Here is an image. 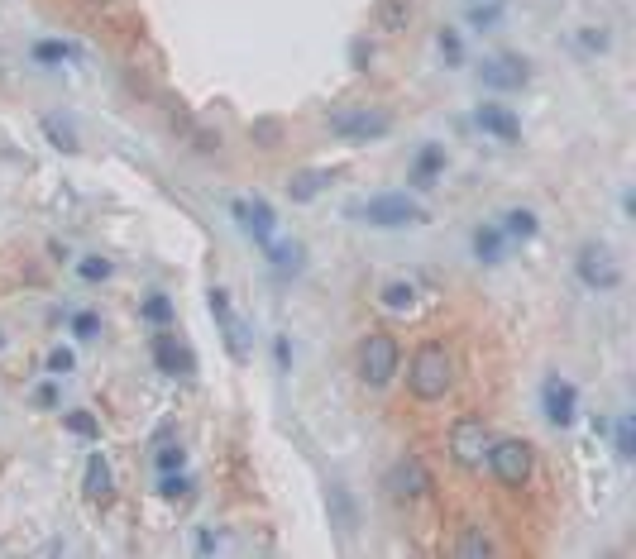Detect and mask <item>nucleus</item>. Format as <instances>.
I'll return each mask as SVG.
<instances>
[{
    "label": "nucleus",
    "instance_id": "obj_1",
    "mask_svg": "<svg viewBox=\"0 0 636 559\" xmlns=\"http://www.w3.org/2000/svg\"><path fill=\"white\" fill-rule=\"evenodd\" d=\"M450 387H455V354L440 340L417 344V354L407 364V392L417 402H440V397H450Z\"/></svg>",
    "mask_w": 636,
    "mask_h": 559
},
{
    "label": "nucleus",
    "instance_id": "obj_2",
    "mask_svg": "<svg viewBox=\"0 0 636 559\" xmlns=\"http://www.w3.org/2000/svg\"><path fill=\"white\" fill-rule=\"evenodd\" d=\"M402 368V344L388 335V330H369L359 349H354V373L364 387H388L393 373Z\"/></svg>",
    "mask_w": 636,
    "mask_h": 559
},
{
    "label": "nucleus",
    "instance_id": "obj_3",
    "mask_svg": "<svg viewBox=\"0 0 636 559\" xmlns=\"http://www.w3.org/2000/svg\"><path fill=\"white\" fill-rule=\"evenodd\" d=\"M488 469H493V478L503 483L507 493H522L531 483V473H536V450H531L527 440H517V435L493 440L488 445Z\"/></svg>",
    "mask_w": 636,
    "mask_h": 559
},
{
    "label": "nucleus",
    "instance_id": "obj_4",
    "mask_svg": "<svg viewBox=\"0 0 636 559\" xmlns=\"http://www.w3.org/2000/svg\"><path fill=\"white\" fill-rule=\"evenodd\" d=\"M330 134L345 144H373L383 134H393V110L383 106H345L330 115Z\"/></svg>",
    "mask_w": 636,
    "mask_h": 559
},
{
    "label": "nucleus",
    "instance_id": "obj_5",
    "mask_svg": "<svg viewBox=\"0 0 636 559\" xmlns=\"http://www.w3.org/2000/svg\"><path fill=\"white\" fill-rule=\"evenodd\" d=\"M488 445H493V430L483 416H460L455 426H450V459L460 464V469H483V459H488Z\"/></svg>",
    "mask_w": 636,
    "mask_h": 559
},
{
    "label": "nucleus",
    "instance_id": "obj_6",
    "mask_svg": "<svg viewBox=\"0 0 636 559\" xmlns=\"http://www.w3.org/2000/svg\"><path fill=\"white\" fill-rule=\"evenodd\" d=\"M364 220L378 225V230H402V225H421V220H426V206L412 201L407 192H383V196H369Z\"/></svg>",
    "mask_w": 636,
    "mask_h": 559
},
{
    "label": "nucleus",
    "instance_id": "obj_7",
    "mask_svg": "<svg viewBox=\"0 0 636 559\" xmlns=\"http://www.w3.org/2000/svg\"><path fill=\"white\" fill-rule=\"evenodd\" d=\"M383 488H388V497H397V502H417V497H426L436 488V473L426 469L417 454H402L393 469H388Z\"/></svg>",
    "mask_w": 636,
    "mask_h": 559
},
{
    "label": "nucleus",
    "instance_id": "obj_8",
    "mask_svg": "<svg viewBox=\"0 0 636 559\" xmlns=\"http://www.w3.org/2000/svg\"><path fill=\"white\" fill-rule=\"evenodd\" d=\"M574 273L584 287L593 292H613L617 282H622V268H617V258L603 249V244H584L579 254H574Z\"/></svg>",
    "mask_w": 636,
    "mask_h": 559
},
{
    "label": "nucleus",
    "instance_id": "obj_9",
    "mask_svg": "<svg viewBox=\"0 0 636 559\" xmlns=\"http://www.w3.org/2000/svg\"><path fill=\"white\" fill-rule=\"evenodd\" d=\"M541 407H546V421H550L555 430L574 426V416H579V392H574L570 378L550 373L546 387H541Z\"/></svg>",
    "mask_w": 636,
    "mask_h": 559
},
{
    "label": "nucleus",
    "instance_id": "obj_10",
    "mask_svg": "<svg viewBox=\"0 0 636 559\" xmlns=\"http://www.w3.org/2000/svg\"><path fill=\"white\" fill-rule=\"evenodd\" d=\"M154 364H158V373H168V378H192V373H197L192 349L177 340L168 325H158V335H154Z\"/></svg>",
    "mask_w": 636,
    "mask_h": 559
},
{
    "label": "nucleus",
    "instance_id": "obj_11",
    "mask_svg": "<svg viewBox=\"0 0 636 559\" xmlns=\"http://www.w3.org/2000/svg\"><path fill=\"white\" fill-rule=\"evenodd\" d=\"M479 77H483V86H493V91H522V86L531 82L527 63H522L517 53H498V58H483Z\"/></svg>",
    "mask_w": 636,
    "mask_h": 559
},
{
    "label": "nucleus",
    "instance_id": "obj_12",
    "mask_svg": "<svg viewBox=\"0 0 636 559\" xmlns=\"http://www.w3.org/2000/svg\"><path fill=\"white\" fill-rule=\"evenodd\" d=\"M206 297H211V316H216L220 335H225V349H230V359H249V344H244V325H240V316L230 311V292L211 287Z\"/></svg>",
    "mask_w": 636,
    "mask_h": 559
},
{
    "label": "nucleus",
    "instance_id": "obj_13",
    "mask_svg": "<svg viewBox=\"0 0 636 559\" xmlns=\"http://www.w3.org/2000/svg\"><path fill=\"white\" fill-rule=\"evenodd\" d=\"M235 220L244 225V235H254V244H268L273 239V206H268L264 196H254V201H235Z\"/></svg>",
    "mask_w": 636,
    "mask_h": 559
},
{
    "label": "nucleus",
    "instance_id": "obj_14",
    "mask_svg": "<svg viewBox=\"0 0 636 559\" xmlns=\"http://www.w3.org/2000/svg\"><path fill=\"white\" fill-rule=\"evenodd\" d=\"M82 493H87V502H96V507H106L110 497H115V478H110V464L101 459V454H91V459H87V473H82Z\"/></svg>",
    "mask_w": 636,
    "mask_h": 559
},
{
    "label": "nucleus",
    "instance_id": "obj_15",
    "mask_svg": "<svg viewBox=\"0 0 636 559\" xmlns=\"http://www.w3.org/2000/svg\"><path fill=\"white\" fill-rule=\"evenodd\" d=\"M445 172V149L440 144H426V149L417 153V163H412V172H407V182L417 187V192H431L436 187V177Z\"/></svg>",
    "mask_w": 636,
    "mask_h": 559
},
{
    "label": "nucleus",
    "instance_id": "obj_16",
    "mask_svg": "<svg viewBox=\"0 0 636 559\" xmlns=\"http://www.w3.org/2000/svg\"><path fill=\"white\" fill-rule=\"evenodd\" d=\"M479 129H488V134L503 139V144L522 139V120H517L507 106H479Z\"/></svg>",
    "mask_w": 636,
    "mask_h": 559
},
{
    "label": "nucleus",
    "instance_id": "obj_17",
    "mask_svg": "<svg viewBox=\"0 0 636 559\" xmlns=\"http://www.w3.org/2000/svg\"><path fill=\"white\" fill-rule=\"evenodd\" d=\"M412 0H378L373 5V24L383 29V34H407V24H412Z\"/></svg>",
    "mask_w": 636,
    "mask_h": 559
},
{
    "label": "nucleus",
    "instance_id": "obj_18",
    "mask_svg": "<svg viewBox=\"0 0 636 559\" xmlns=\"http://www.w3.org/2000/svg\"><path fill=\"white\" fill-rule=\"evenodd\" d=\"M378 301L388 306V311H412L417 306V282H383V292H378Z\"/></svg>",
    "mask_w": 636,
    "mask_h": 559
},
{
    "label": "nucleus",
    "instance_id": "obj_19",
    "mask_svg": "<svg viewBox=\"0 0 636 559\" xmlns=\"http://www.w3.org/2000/svg\"><path fill=\"white\" fill-rule=\"evenodd\" d=\"M330 182V172H321V168H311V172H297L292 182H287V196L292 201H311V196H321V187Z\"/></svg>",
    "mask_w": 636,
    "mask_h": 559
},
{
    "label": "nucleus",
    "instance_id": "obj_20",
    "mask_svg": "<svg viewBox=\"0 0 636 559\" xmlns=\"http://www.w3.org/2000/svg\"><path fill=\"white\" fill-rule=\"evenodd\" d=\"M474 254H479V263H503V230L498 225L474 230Z\"/></svg>",
    "mask_w": 636,
    "mask_h": 559
},
{
    "label": "nucleus",
    "instance_id": "obj_21",
    "mask_svg": "<svg viewBox=\"0 0 636 559\" xmlns=\"http://www.w3.org/2000/svg\"><path fill=\"white\" fill-rule=\"evenodd\" d=\"M455 555L483 559V555H493V540H488V531H483V526H464V536H460V545H455Z\"/></svg>",
    "mask_w": 636,
    "mask_h": 559
},
{
    "label": "nucleus",
    "instance_id": "obj_22",
    "mask_svg": "<svg viewBox=\"0 0 636 559\" xmlns=\"http://www.w3.org/2000/svg\"><path fill=\"white\" fill-rule=\"evenodd\" d=\"M531 235H536V211H522V206H517V211L503 215V239H522V244H527Z\"/></svg>",
    "mask_w": 636,
    "mask_h": 559
},
{
    "label": "nucleus",
    "instance_id": "obj_23",
    "mask_svg": "<svg viewBox=\"0 0 636 559\" xmlns=\"http://www.w3.org/2000/svg\"><path fill=\"white\" fill-rule=\"evenodd\" d=\"M264 249H268V258H273L278 273H297V268H302V244H273V239H268Z\"/></svg>",
    "mask_w": 636,
    "mask_h": 559
},
{
    "label": "nucleus",
    "instance_id": "obj_24",
    "mask_svg": "<svg viewBox=\"0 0 636 559\" xmlns=\"http://www.w3.org/2000/svg\"><path fill=\"white\" fill-rule=\"evenodd\" d=\"M158 497H163V502H182V497H192V478H187L182 469L163 473V478H158Z\"/></svg>",
    "mask_w": 636,
    "mask_h": 559
},
{
    "label": "nucleus",
    "instance_id": "obj_25",
    "mask_svg": "<svg viewBox=\"0 0 636 559\" xmlns=\"http://www.w3.org/2000/svg\"><path fill=\"white\" fill-rule=\"evenodd\" d=\"M67 58H77V48L63 39H44L34 43V63H67Z\"/></svg>",
    "mask_w": 636,
    "mask_h": 559
},
{
    "label": "nucleus",
    "instance_id": "obj_26",
    "mask_svg": "<svg viewBox=\"0 0 636 559\" xmlns=\"http://www.w3.org/2000/svg\"><path fill=\"white\" fill-rule=\"evenodd\" d=\"M613 450H617V459H632V454H636V421H632V416H617Z\"/></svg>",
    "mask_w": 636,
    "mask_h": 559
},
{
    "label": "nucleus",
    "instance_id": "obj_27",
    "mask_svg": "<svg viewBox=\"0 0 636 559\" xmlns=\"http://www.w3.org/2000/svg\"><path fill=\"white\" fill-rule=\"evenodd\" d=\"M44 134L53 139V149H63V153L77 149V134H72V125H63L58 115H44Z\"/></svg>",
    "mask_w": 636,
    "mask_h": 559
},
{
    "label": "nucleus",
    "instance_id": "obj_28",
    "mask_svg": "<svg viewBox=\"0 0 636 559\" xmlns=\"http://www.w3.org/2000/svg\"><path fill=\"white\" fill-rule=\"evenodd\" d=\"M144 321H149V325H168V321H173V301L163 297V292H154V297L144 301Z\"/></svg>",
    "mask_w": 636,
    "mask_h": 559
},
{
    "label": "nucleus",
    "instance_id": "obj_29",
    "mask_svg": "<svg viewBox=\"0 0 636 559\" xmlns=\"http://www.w3.org/2000/svg\"><path fill=\"white\" fill-rule=\"evenodd\" d=\"M67 430H72V435H82V440H96V435H101V426H96V416H91V411H67Z\"/></svg>",
    "mask_w": 636,
    "mask_h": 559
},
{
    "label": "nucleus",
    "instance_id": "obj_30",
    "mask_svg": "<svg viewBox=\"0 0 636 559\" xmlns=\"http://www.w3.org/2000/svg\"><path fill=\"white\" fill-rule=\"evenodd\" d=\"M440 53H445V63L450 67H460L464 63V43H460V34H455V29H440Z\"/></svg>",
    "mask_w": 636,
    "mask_h": 559
},
{
    "label": "nucleus",
    "instance_id": "obj_31",
    "mask_svg": "<svg viewBox=\"0 0 636 559\" xmlns=\"http://www.w3.org/2000/svg\"><path fill=\"white\" fill-rule=\"evenodd\" d=\"M249 134H254L264 149H278V139H283V125H278V120H259V125L249 129Z\"/></svg>",
    "mask_w": 636,
    "mask_h": 559
},
{
    "label": "nucleus",
    "instance_id": "obj_32",
    "mask_svg": "<svg viewBox=\"0 0 636 559\" xmlns=\"http://www.w3.org/2000/svg\"><path fill=\"white\" fill-rule=\"evenodd\" d=\"M498 15H503L498 0H493V5H474V10H469V24H474V29H488V24H498Z\"/></svg>",
    "mask_w": 636,
    "mask_h": 559
},
{
    "label": "nucleus",
    "instance_id": "obj_33",
    "mask_svg": "<svg viewBox=\"0 0 636 559\" xmlns=\"http://www.w3.org/2000/svg\"><path fill=\"white\" fill-rule=\"evenodd\" d=\"M77 273H82L87 282H106L110 278V263H106V258H82V263H77Z\"/></svg>",
    "mask_w": 636,
    "mask_h": 559
},
{
    "label": "nucleus",
    "instance_id": "obj_34",
    "mask_svg": "<svg viewBox=\"0 0 636 559\" xmlns=\"http://www.w3.org/2000/svg\"><path fill=\"white\" fill-rule=\"evenodd\" d=\"M187 464V450L182 445H168V450H158V473H173Z\"/></svg>",
    "mask_w": 636,
    "mask_h": 559
},
{
    "label": "nucleus",
    "instance_id": "obj_35",
    "mask_svg": "<svg viewBox=\"0 0 636 559\" xmlns=\"http://www.w3.org/2000/svg\"><path fill=\"white\" fill-rule=\"evenodd\" d=\"M96 330H101V321H96L91 311H77V316H72V335H77V340H91Z\"/></svg>",
    "mask_w": 636,
    "mask_h": 559
},
{
    "label": "nucleus",
    "instance_id": "obj_36",
    "mask_svg": "<svg viewBox=\"0 0 636 559\" xmlns=\"http://www.w3.org/2000/svg\"><path fill=\"white\" fill-rule=\"evenodd\" d=\"M72 364H77V359H72V349H63V344L48 354V373H58V378H63V373H72Z\"/></svg>",
    "mask_w": 636,
    "mask_h": 559
},
{
    "label": "nucleus",
    "instance_id": "obj_37",
    "mask_svg": "<svg viewBox=\"0 0 636 559\" xmlns=\"http://www.w3.org/2000/svg\"><path fill=\"white\" fill-rule=\"evenodd\" d=\"M216 545H220V536L211 531V526H206V531H197V550H201V555H211Z\"/></svg>",
    "mask_w": 636,
    "mask_h": 559
},
{
    "label": "nucleus",
    "instance_id": "obj_38",
    "mask_svg": "<svg viewBox=\"0 0 636 559\" xmlns=\"http://www.w3.org/2000/svg\"><path fill=\"white\" fill-rule=\"evenodd\" d=\"M350 58H354V67L364 72V67H369V58H373V48H369V43H354V48H350Z\"/></svg>",
    "mask_w": 636,
    "mask_h": 559
},
{
    "label": "nucleus",
    "instance_id": "obj_39",
    "mask_svg": "<svg viewBox=\"0 0 636 559\" xmlns=\"http://www.w3.org/2000/svg\"><path fill=\"white\" fill-rule=\"evenodd\" d=\"M39 402H44V407H53V402H58V387L44 383V387H39Z\"/></svg>",
    "mask_w": 636,
    "mask_h": 559
},
{
    "label": "nucleus",
    "instance_id": "obj_40",
    "mask_svg": "<svg viewBox=\"0 0 636 559\" xmlns=\"http://www.w3.org/2000/svg\"><path fill=\"white\" fill-rule=\"evenodd\" d=\"M292 364V349H287V340H278V368Z\"/></svg>",
    "mask_w": 636,
    "mask_h": 559
}]
</instances>
